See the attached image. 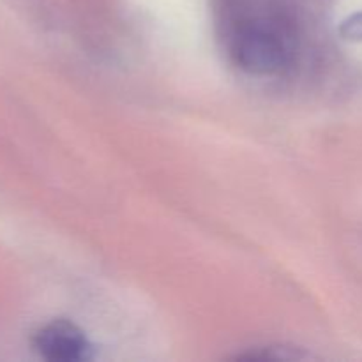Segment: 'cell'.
<instances>
[{"mask_svg": "<svg viewBox=\"0 0 362 362\" xmlns=\"http://www.w3.org/2000/svg\"><path fill=\"white\" fill-rule=\"evenodd\" d=\"M34 349L52 362H81L92 359V345L80 327L67 320H53L34 334Z\"/></svg>", "mask_w": 362, "mask_h": 362, "instance_id": "obj_2", "label": "cell"}, {"mask_svg": "<svg viewBox=\"0 0 362 362\" xmlns=\"http://www.w3.org/2000/svg\"><path fill=\"white\" fill-rule=\"evenodd\" d=\"M341 34L352 41H362V13L356 14L341 25Z\"/></svg>", "mask_w": 362, "mask_h": 362, "instance_id": "obj_4", "label": "cell"}, {"mask_svg": "<svg viewBox=\"0 0 362 362\" xmlns=\"http://www.w3.org/2000/svg\"><path fill=\"white\" fill-rule=\"evenodd\" d=\"M246 359H276V361H299V359H308V354H303L300 350L296 349H286V346H272V349H265V352L262 354H247Z\"/></svg>", "mask_w": 362, "mask_h": 362, "instance_id": "obj_3", "label": "cell"}, {"mask_svg": "<svg viewBox=\"0 0 362 362\" xmlns=\"http://www.w3.org/2000/svg\"><path fill=\"white\" fill-rule=\"evenodd\" d=\"M279 20L258 18L240 25L232 42V55L240 69L258 76L276 74L286 66L290 45Z\"/></svg>", "mask_w": 362, "mask_h": 362, "instance_id": "obj_1", "label": "cell"}]
</instances>
